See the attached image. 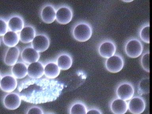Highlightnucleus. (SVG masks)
I'll return each instance as SVG.
<instances>
[{
  "instance_id": "nucleus-1",
  "label": "nucleus",
  "mask_w": 152,
  "mask_h": 114,
  "mask_svg": "<svg viewBox=\"0 0 152 114\" xmlns=\"http://www.w3.org/2000/svg\"><path fill=\"white\" fill-rule=\"evenodd\" d=\"M63 88L61 83L53 80L33 79L23 83L18 90L22 100L38 104L56 100Z\"/></svg>"
},
{
  "instance_id": "nucleus-2",
  "label": "nucleus",
  "mask_w": 152,
  "mask_h": 114,
  "mask_svg": "<svg viewBox=\"0 0 152 114\" xmlns=\"http://www.w3.org/2000/svg\"><path fill=\"white\" fill-rule=\"evenodd\" d=\"M92 34L91 26L85 23H81L75 27L73 31L75 39L79 42H85L91 37Z\"/></svg>"
},
{
  "instance_id": "nucleus-3",
  "label": "nucleus",
  "mask_w": 152,
  "mask_h": 114,
  "mask_svg": "<svg viewBox=\"0 0 152 114\" xmlns=\"http://www.w3.org/2000/svg\"><path fill=\"white\" fill-rule=\"evenodd\" d=\"M126 54L130 58H137L142 54L143 46L140 40L137 39H130L125 47Z\"/></svg>"
},
{
  "instance_id": "nucleus-4",
  "label": "nucleus",
  "mask_w": 152,
  "mask_h": 114,
  "mask_svg": "<svg viewBox=\"0 0 152 114\" xmlns=\"http://www.w3.org/2000/svg\"><path fill=\"white\" fill-rule=\"evenodd\" d=\"M124 65V61L122 57L118 55L107 58L105 62L107 70L112 73H117L122 70Z\"/></svg>"
},
{
  "instance_id": "nucleus-5",
  "label": "nucleus",
  "mask_w": 152,
  "mask_h": 114,
  "mask_svg": "<svg viewBox=\"0 0 152 114\" xmlns=\"http://www.w3.org/2000/svg\"><path fill=\"white\" fill-rule=\"evenodd\" d=\"M134 92L135 90L132 84L127 82L119 85L116 90V96L118 99L126 101L131 99Z\"/></svg>"
},
{
  "instance_id": "nucleus-6",
  "label": "nucleus",
  "mask_w": 152,
  "mask_h": 114,
  "mask_svg": "<svg viewBox=\"0 0 152 114\" xmlns=\"http://www.w3.org/2000/svg\"><path fill=\"white\" fill-rule=\"evenodd\" d=\"M146 107L144 99L140 96L133 97L128 103V109L132 114H141Z\"/></svg>"
},
{
  "instance_id": "nucleus-7",
  "label": "nucleus",
  "mask_w": 152,
  "mask_h": 114,
  "mask_svg": "<svg viewBox=\"0 0 152 114\" xmlns=\"http://www.w3.org/2000/svg\"><path fill=\"white\" fill-rule=\"evenodd\" d=\"M21 101V99L19 94L10 93L7 94L4 97L3 103L6 109L14 110L20 106Z\"/></svg>"
},
{
  "instance_id": "nucleus-8",
  "label": "nucleus",
  "mask_w": 152,
  "mask_h": 114,
  "mask_svg": "<svg viewBox=\"0 0 152 114\" xmlns=\"http://www.w3.org/2000/svg\"><path fill=\"white\" fill-rule=\"evenodd\" d=\"M17 85V81L14 76L7 75L1 78L0 88L4 92L10 93L16 89Z\"/></svg>"
},
{
  "instance_id": "nucleus-9",
  "label": "nucleus",
  "mask_w": 152,
  "mask_h": 114,
  "mask_svg": "<svg viewBox=\"0 0 152 114\" xmlns=\"http://www.w3.org/2000/svg\"><path fill=\"white\" fill-rule=\"evenodd\" d=\"M98 50L102 58H109L115 55L116 51V45L113 41L107 40L101 44Z\"/></svg>"
},
{
  "instance_id": "nucleus-10",
  "label": "nucleus",
  "mask_w": 152,
  "mask_h": 114,
  "mask_svg": "<svg viewBox=\"0 0 152 114\" xmlns=\"http://www.w3.org/2000/svg\"><path fill=\"white\" fill-rule=\"evenodd\" d=\"M32 45L33 48L39 53L45 52L49 47V39L45 35H37L32 41Z\"/></svg>"
},
{
  "instance_id": "nucleus-11",
  "label": "nucleus",
  "mask_w": 152,
  "mask_h": 114,
  "mask_svg": "<svg viewBox=\"0 0 152 114\" xmlns=\"http://www.w3.org/2000/svg\"><path fill=\"white\" fill-rule=\"evenodd\" d=\"M72 15V12L70 8L62 7L58 9L56 12V19L58 23L65 25L71 21Z\"/></svg>"
},
{
  "instance_id": "nucleus-12",
  "label": "nucleus",
  "mask_w": 152,
  "mask_h": 114,
  "mask_svg": "<svg viewBox=\"0 0 152 114\" xmlns=\"http://www.w3.org/2000/svg\"><path fill=\"white\" fill-rule=\"evenodd\" d=\"M44 74V67L41 63L36 62L30 64L27 67V75L33 79H39Z\"/></svg>"
},
{
  "instance_id": "nucleus-13",
  "label": "nucleus",
  "mask_w": 152,
  "mask_h": 114,
  "mask_svg": "<svg viewBox=\"0 0 152 114\" xmlns=\"http://www.w3.org/2000/svg\"><path fill=\"white\" fill-rule=\"evenodd\" d=\"M110 108L114 114H125L128 110V103L126 101L116 99L112 102Z\"/></svg>"
},
{
  "instance_id": "nucleus-14",
  "label": "nucleus",
  "mask_w": 152,
  "mask_h": 114,
  "mask_svg": "<svg viewBox=\"0 0 152 114\" xmlns=\"http://www.w3.org/2000/svg\"><path fill=\"white\" fill-rule=\"evenodd\" d=\"M23 60L27 64L36 62L39 60L40 55L39 52L31 48H25L21 53Z\"/></svg>"
},
{
  "instance_id": "nucleus-15",
  "label": "nucleus",
  "mask_w": 152,
  "mask_h": 114,
  "mask_svg": "<svg viewBox=\"0 0 152 114\" xmlns=\"http://www.w3.org/2000/svg\"><path fill=\"white\" fill-rule=\"evenodd\" d=\"M20 55V50L17 47L10 48L5 56V64L8 66H13L16 64Z\"/></svg>"
},
{
  "instance_id": "nucleus-16",
  "label": "nucleus",
  "mask_w": 152,
  "mask_h": 114,
  "mask_svg": "<svg viewBox=\"0 0 152 114\" xmlns=\"http://www.w3.org/2000/svg\"><path fill=\"white\" fill-rule=\"evenodd\" d=\"M35 31L31 26L24 27L20 31V39L21 42L24 43H28L33 41L35 37Z\"/></svg>"
},
{
  "instance_id": "nucleus-17",
  "label": "nucleus",
  "mask_w": 152,
  "mask_h": 114,
  "mask_svg": "<svg viewBox=\"0 0 152 114\" xmlns=\"http://www.w3.org/2000/svg\"><path fill=\"white\" fill-rule=\"evenodd\" d=\"M41 18L45 23H52L56 20L55 9L51 6H47L42 9L41 12Z\"/></svg>"
},
{
  "instance_id": "nucleus-18",
  "label": "nucleus",
  "mask_w": 152,
  "mask_h": 114,
  "mask_svg": "<svg viewBox=\"0 0 152 114\" xmlns=\"http://www.w3.org/2000/svg\"><path fill=\"white\" fill-rule=\"evenodd\" d=\"M24 21L23 19L19 16H14L11 18L8 23V28L11 31L20 32L24 28Z\"/></svg>"
},
{
  "instance_id": "nucleus-19",
  "label": "nucleus",
  "mask_w": 152,
  "mask_h": 114,
  "mask_svg": "<svg viewBox=\"0 0 152 114\" xmlns=\"http://www.w3.org/2000/svg\"><path fill=\"white\" fill-rule=\"evenodd\" d=\"M12 73L15 78L21 79L24 78L27 75V66L23 63H17L12 67Z\"/></svg>"
},
{
  "instance_id": "nucleus-20",
  "label": "nucleus",
  "mask_w": 152,
  "mask_h": 114,
  "mask_svg": "<svg viewBox=\"0 0 152 114\" xmlns=\"http://www.w3.org/2000/svg\"><path fill=\"white\" fill-rule=\"evenodd\" d=\"M60 69L55 63L47 64L44 68V73L46 77L49 79H54L60 74Z\"/></svg>"
},
{
  "instance_id": "nucleus-21",
  "label": "nucleus",
  "mask_w": 152,
  "mask_h": 114,
  "mask_svg": "<svg viewBox=\"0 0 152 114\" xmlns=\"http://www.w3.org/2000/svg\"><path fill=\"white\" fill-rule=\"evenodd\" d=\"M3 41L4 45L8 47H15L19 42L18 35L15 32L8 31L3 36Z\"/></svg>"
},
{
  "instance_id": "nucleus-22",
  "label": "nucleus",
  "mask_w": 152,
  "mask_h": 114,
  "mask_svg": "<svg viewBox=\"0 0 152 114\" xmlns=\"http://www.w3.org/2000/svg\"><path fill=\"white\" fill-rule=\"evenodd\" d=\"M72 60L71 56L68 54H62L58 57L57 59V65L60 69L66 71L71 67Z\"/></svg>"
},
{
  "instance_id": "nucleus-23",
  "label": "nucleus",
  "mask_w": 152,
  "mask_h": 114,
  "mask_svg": "<svg viewBox=\"0 0 152 114\" xmlns=\"http://www.w3.org/2000/svg\"><path fill=\"white\" fill-rule=\"evenodd\" d=\"M87 108L84 103L80 102H75L71 105L69 114H86Z\"/></svg>"
},
{
  "instance_id": "nucleus-24",
  "label": "nucleus",
  "mask_w": 152,
  "mask_h": 114,
  "mask_svg": "<svg viewBox=\"0 0 152 114\" xmlns=\"http://www.w3.org/2000/svg\"><path fill=\"white\" fill-rule=\"evenodd\" d=\"M138 92L141 94L149 92V78H144L140 82L138 85Z\"/></svg>"
},
{
  "instance_id": "nucleus-25",
  "label": "nucleus",
  "mask_w": 152,
  "mask_h": 114,
  "mask_svg": "<svg viewBox=\"0 0 152 114\" xmlns=\"http://www.w3.org/2000/svg\"><path fill=\"white\" fill-rule=\"evenodd\" d=\"M150 26L147 25L142 27L140 32V37L142 41L147 43H150Z\"/></svg>"
},
{
  "instance_id": "nucleus-26",
  "label": "nucleus",
  "mask_w": 152,
  "mask_h": 114,
  "mask_svg": "<svg viewBox=\"0 0 152 114\" xmlns=\"http://www.w3.org/2000/svg\"><path fill=\"white\" fill-rule=\"evenodd\" d=\"M149 52L145 53L141 59V65L143 69L146 72H150Z\"/></svg>"
},
{
  "instance_id": "nucleus-27",
  "label": "nucleus",
  "mask_w": 152,
  "mask_h": 114,
  "mask_svg": "<svg viewBox=\"0 0 152 114\" xmlns=\"http://www.w3.org/2000/svg\"><path fill=\"white\" fill-rule=\"evenodd\" d=\"M26 114H44V113L41 107L33 106L27 109Z\"/></svg>"
},
{
  "instance_id": "nucleus-28",
  "label": "nucleus",
  "mask_w": 152,
  "mask_h": 114,
  "mask_svg": "<svg viewBox=\"0 0 152 114\" xmlns=\"http://www.w3.org/2000/svg\"><path fill=\"white\" fill-rule=\"evenodd\" d=\"M8 24L4 20L0 19V36H2L8 32Z\"/></svg>"
},
{
  "instance_id": "nucleus-29",
  "label": "nucleus",
  "mask_w": 152,
  "mask_h": 114,
  "mask_svg": "<svg viewBox=\"0 0 152 114\" xmlns=\"http://www.w3.org/2000/svg\"><path fill=\"white\" fill-rule=\"evenodd\" d=\"M86 114H102V112L97 108H92L88 110Z\"/></svg>"
},
{
  "instance_id": "nucleus-30",
  "label": "nucleus",
  "mask_w": 152,
  "mask_h": 114,
  "mask_svg": "<svg viewBox=\"0 0 152 114\" xmlns=\"http://www.w3.org/2000/svg\"><path fill=\"white\" fill-rule=\"evenodd\" d=\"M45 114H54L52 113H46Z\"/></svg>"
},
{
  "instance_id": "nucleus-31",
  "label": "nucleus",
  "mask_w": 152,
  "mask_h": 114,
  "mask_svg": "<svg viewBox=\"0 0 152 114\" xmlns=\"http://www.w3.org/2000/svg\"><path fill=\"white\" fill-rule=\"evenodd\" d=\"M1 78H1V74H0V84H1Z\"/></svg>"
},
{
  "instance_id": "nucleus-32",
  "label": "nucleus",
  "mask_w": 152,
  "mask_h": 114,
  "mask_svg": "<svg viewBox=\"0 0 152 114\" xmlns=\"http://www.w3.org/2000/svg\"><path fill=\"white\" fill-rule=\"evenodd\" d=\"M0 45H1V42H0Z\"/></svg>"
}]
</instances>
